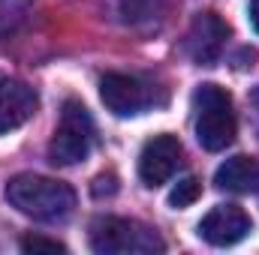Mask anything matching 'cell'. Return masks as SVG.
Listing matches in <instances>:
<instances>
[{
    "mask_svg": "<svg viewBox=\"0 0 259 255\" xmlns=\"http://www.w3.org/2000/svg\"><path fill=\"white\" fill-rule=\"evenodd\" d=\"M6 201L18 213L30 216L36 222H61L75 207V192L69 183L55 180V177L15 174L6 183Z\"/></svg>",
    "mask_w": 259,
    "mask_h": 255,
    "instance_id": "1",
    "label": "cell"
},
{
    "mask_svg": "<svg viewBox=\"0 0 259 255\" xmlns=\"http://www.w3.org/2000/svg\"><path fill=\"white\" fill-rule=\"evenodd\" d=\"M196 108V138L205 150L220 153L235 141L238 120L232 108V96L220 84H199L193 93Z\"/></svg>",
    "mask_w": 259,
    "mask_h": 255,
    "instance_id": "2",
    "label": "cell"
},
{
    "mask_svg": "<svg viewBox=\"0 0 259 255\" xmlns=\"http://www.w3.org/2000/svg\"><path fill=\"white\" fill-rule=\"evenodd\" d=\"M91 249L100 255H154L163 252V237L145 222L124 216H100L91 222Z\"/></svg>",
    "mask_w": 259,
    "mask_h": 255,
    "instance_id": "3",
    "label": "cell"
},
{
    "mask_svg": "<svg viewBox=\"0 0 259 255\" xmlns=\"http://www.w3.org/2000/svg\"><path fill=\"white\" fill-rule=\"evenodd\" d=\"M97 138V126L88 114V108L78 99H66L61 111V123L55 129V138L49 144V156L55 165H75L84 162Z\"/></svg>",
    "mask_w": 259,
    "mask_h": 255,
    "instance_id": "4",
    "label": "cell"
},
{
    "mask_svg": "<svg viewBox=\"0 0 259 255\" xmlns=\"http://www.w3.org/2000/svg\"><path fill=\"white\" fill-rule=\"evenodd\" d=\"M184 147L175 135L163 132L145 141L142 153H139V177L145 186H163L181 165Z\"/></svg>",
    "mask_w": 259,
    "mask_h": 255,
    "instance_id": "5",
    "label": "cell"
},
{
    "mask_svg": "<svg viewBox=\"0 0 259 255\" xmlns=\"http://www.w3.org/2000/svg\"><path fill=\"white\" fill-rule=\"evenodd\" d=\"M100 99L115 117H136L151 105L154 96L145 81L121 72H106L100 78Z\"/></svg>",
    "mask_w": 259,
    "mask_h": 255,
    "instance_id": "6",
    "label": "cell"
},
{
    "mask_svg": "<svg viewBox=\"0 0 259 255\" xmlns=\"http://www.w3.org/2000/svg\"><path fill=\"white\" fill-rule=\"evenodd\" d=\"M226 39H229V24L217 12H199L190 24V30H187L184 48H187L193 63L214 66L226 48Z\"/></svg>",
    "mask_w": 259,
    "mask_h": 255,
    "instance_id": "7",
    "label": "cell"
},
{
    "mask_svg": "<svg viewBox=\"0 0 259 255\" xmlns=\"http://www.w3.org/2000/svg\"><path fill=\"white\" fill-rule=\"evenodd\" d=\"M253 222L238 204H217L199 222V237L211 246H235L250 234Z\"/></svg>",
    "mask_w": 259,
    "mask_h": 255,
    "instance_id": "8",
    "label": "cell"
},
{
    "mask_svg": "<svg viewBox=\"0 0 259 255\" xmlns=\"http://www.w3.org/2000/svg\"><path fill=\"white\" fill-rule=\"evenodd\" d=\"M39 108V96L30 84L18 78H0V135L24 126Z\"/></svg>",
    "mask_w": 259,
    "mask_h": 255,
    "instance_id": "9",
    "label": "cell"
},
{
    "mask_svg": "<svg viewBox=\"0 0 259 255\" xmlns=\"http://www.w3.org/2000/svg\"><path fill=\"white\" fill-rule=\"evenodd\" d=\"M214 183H217V189L238 192V195L259 192V159H253V156H232V159H226L214 171Z\"/></svg>",
    "mask_w": 259,
    "mask_h": 255,
    "instance_id": "10",
    "label": "cell"
},
{
    "mask_svg": "<svg viewBox=\"0 0 259 255\" xmlns=\"http://www.w3.org/2000/svg\"><path fill=\"white\" fill-rule=\"evenodd\" d=\"M33 12V0H0V39L15 36Z\"/></svg>",
    "mask_w": 259,
    "mask_h": 255,
    "instance_id": "11",
    "label": "cell"
},
{
    "mask_svg": "<svg viewBox=\"0 0 259 255\" xmlns=\"http://www.w3.org/2000/svg\"><path fill=\"white\" fill-rule=\"evenodd\" d=\"M199 195H202V183H199L196 177H184V180H178V183L172 186L169 204H172L175 210H181V207H190Z\"/></svg>",
    "mask_w": 259,
    "mask_h": 255,
    "instance_id": "12",
    "label": "cell"
},
{
    "mask_svg": "<svg viewBox=\"0 0 259 255\" xmlns=\"http://www.w3.org/2000/svg\"><path fill=\"white\" fill-rule=\"evenodd\" d=\"M21 249H24V252H39V249H46V252H66V246L61 240L42 237V234H27V237H21Z\"/></svg>",
    "mask_w": 259,
    "mask_h": 255,
    "instance_id": "13",
    "label": "cell"
},
{
    "mask_svg": "<svg viewBox=\"0 0 259 255\" xmlns=\"http://www.w3.org/2000/svg\"><path fill=\"white\" fill-rule=\"evenodd\" d=\"M115 189H118L115 174H100V177H97V183H94V195H97V198H103V192H106V195H112Z\"/></svg>",
    "mask_w": 259,
    "mask_h": 255,
    "instance_id": "14",
    "label": "cell"
},
{
    "mask_svg": "<svg viewBox=\"0 0 259 255\" xmlns=\"http://www.w3.org/2000/svg\"><path fill=\"white\" fill-rule=\"evenodd\" d=\"M250 24H253V30L259 33V0L250 3Z\"/></svg>",
    "mask_w": 259,
    "mask_h": 255,
    "instance_id": "15",
    "label": "cell"
}]
</instances>
